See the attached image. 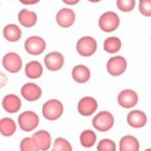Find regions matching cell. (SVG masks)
<instances>
[{
  "label": "cell",
  "mask_w": 151,
  "mask_h": 151,
  "mask_svg": "<svg viewBox=\"0 0 151 151\" xmlns=\"http://www.w3.org/2000/svg\"><path fill=\"white\" fill-rule=\"evenodd\" d=\"M75 19H76V16H75V12L71 9L64 7L60 9L57 12L56 16V21L58 23V26L62 28H69L75 23Z\"/></svg>",
  "instance_id": "cell-11"
},
{
  "label": "cell",
  "mask_w": 151,
  "mask_h": 151,
  "mask_svg": "<svg viewBox=\"0 0 151 151\" xmlns=\"http://www.w3.org/2000/svg\"><path fill=\"white\" fill-rule=\"evenodd\" d=\"M17 129L16 122L10 117H3L0 120V133L3 137H11L14 135Z\"/></svg>",
  "instance_id": "cell-21"
},
{
  "label": "cell",
  "mask_w": 151,
  "mask_h": 151,
  "mask_svg": "<svg viewBox=\"0 0 151 151\" xmlns=\"http://www.w3.org/2000/svg\"><path fill=\"white\" fill-rule=\"evenodd\" d=\"M23 5H35L40 1V0H19Z\"/></svg>",
  "instance_id": "cell-30"
},
{
  "label": "cell",
  "mask_w": 151,
  "mask_h": 151,
  "mask_svg": "<svg viewBox=\"0 0 151 151\" xmlns=\"http://www.w3.org/2000/svg\"><path fill=\"white\" fill-rule=\"evenodd\" d=\"M3 35L4 37L10 41V42H16L21 39L22 36V30L16 24H7V26L4 27V30H3Z\"/></svg>",
  "instance_id": "cell-20"
},
{
  "label": "cell",
  "mask_w": 151,
  "mask_h": 151,
  "mask_svg": "<svg viewBox=\"0 0 151 151\" xmlns=\"http://www.w3.org/2000/svg\"><path fill=\"white\" fill-rule=\"evenodd\" d=\"M62 1L64 3L65 5H70L71 6V5H76L80 0H62Z\"/></svg>",
  "instance_id": "cell-31"
},
{
  "label": "cell",
  "mask_w": 151,
  "mask_h": 151,
  "mask_svg": "<svg viewBox=\"0 0 151 151\" xmlns=\"http://www.w3.org/2000/svg\"><path fill=\"white\" fill-rule=\"evenodd\" d=\"M98 103L93 97H83L78 104V111L82 116H91L97 111Z\"/></svg>",
  "instance_id": "cell-12"
},
{
  "label": "cell",
  "mask_w": 151,
  "mask_h": 151,
  "mask_svg": "<svg viewBox=\"0 0 151 151\" xmlns=\"http://www.w3.org/2000/svg\"><path fill=\"white\" fill-rule=\"evenodd\" d=\"M19 150L21 151H40L36 143L34 142L33 137L23 138L22 142L19 143Z\"/></svg>",
  "instance_id": "cell-26"
},
{
  "label": "cell",
  "mask_w": 151,
  "mask_h": 151,
  "mask_svg": "<svg viewBox=\"0 0 151 151\" xmlns=\"http://www.w3.org/2000/svg\"><path fill=\"white\" fill-rule=\"evenodd\" d=\"M97 142V134L91 129H85L80 134V144L83 147H92Z\"/></svg>",
  "instance_id": "cell-24"
},
{
  "label": "cell",
  "mask_w": 151,
  "mask_h": 151,
  "mask_svg": "<svg viewBox=\"0 0 151 151\" xmlns=\"http://www.w3.org/2000/svg\"><path fill=\"white\" fill-rule=\"evenodd\" d=\"M44 63L50 71H57L64 65V57L59 52H50L45 56Z\"/></svg>",
  "instance_id": "cell-13"
},
{
  "label": "cell",
  "mask_w": 151,
  "mask_h": 151,
  "mask_svg": "<svg viewBox=\"0 0 151 151\" xmlns=\"http://www.w3.org/2000/svg\"><path fill=\"white\" fill-rule=\"evenodd\" d=\"M21 94L22 97L27 100V102H36L37 99H40L42 91L41 87L37 86L36 83H24L21 88Z\"/></svg>",
  "instance_id": "cell-10"
},
{
  "label": "cell",
  "mask_w": 151,
  "mask_h": 151,
  "mask_svg": "<svg viewBox=\"0 0 151 151\" xmlns=\"http://www.w3.org/2000/svg\"><path fill=\"white\" fill-rule=\"evenodd\" d=\"M71 76L75 82L78 83H86L91 79V70L88 67H86L83 64L75 65L71 70Z\"/></svg>",
  "instance_id": "cell-16"
},
{
  "label": "cell",
  "mask_w": 151,
  "mask_h": 151,
  "mask_svg": "<svg viewBox=\"0 0 151 151\" xmlns=\"http://www.w3.org/2000/svg\"><path fill=\"white\" fill-rule=\"evenodd\" d=\"M139 97L138 93H135L133 90H123L117 96V103L120 106L124 109H131L137 105Z\"/></svg>",
  "instance_id": "cell-9"
},
{
  "label": "cell",
  "mask_w": 151,
  "mask_h": 151,
  "mask_svg": "<svg viewBox=\"0 0 151 151\" xmlns=\"http://www.w3.org/2000/svg\"><path fill=\"white\" fill-rule=\"evenodd\" d=\"M18 21H19V23L22 24L23 27L32 28V27L35 26L36 22H37V16H36V14L34 11L23 9V10L19 11V14H18Z\"/></svg>",
  "instance_id": "cell-19"
},
{
  "label": "cell",
  "mask_w": 151,
  "mask_h": 151,
  "mask_svg": "<svg viewBox=\"0 0 151 151\" xmlns=\"http://www.w3.org/2000/svg\"><path fill=\"white\" fill-rule=\"evenodd\" d=\"M24 48H26V51L29 55L39 56L45 51L46 42H45V40L42 39L41 36L33 35V36H29L28 39L26 40V42H24Z\"/></svg>",
  "instance_id": "cell-6"
},
{
  "label": "cell",
  "mask_w": 151,
  "mask_h": 151,
  "mask_svg": "<svg viewBox=\"0 0 151 151\" xmlns=\"http://www.w3.org/2000/svg\"><path fill=\"white\" fill-rule=\"evenodd\" d=\"M116 6L122 12H131L135 7V0H116Z\"/></svg>",
  "instance_id": "cell-28"
},
{
  "label": "cell",
  "mask_w": 151,
  "mask_h": 151,
  "mask_svg": "<svg viewBox=\"0 0 151 151\" xmlns=\"http://www.w3.org/2000/svg\"><path fill=\"white\" fill-rule=\"evenodd\" d=\"M127 69V60L122 56L111 57L106 63V70L111 76H120Z\"/></svg>",
  "instance_id": "cell-7"
},
{
  "label": "cell",
  "mask_w": 151,
  "mask_h": 151,
  "mask_svg": "<svg viewBox=\"0 0 151 151\" xmlns=\"http://www.w3.org/2000/svg\"><path fill=\"white\" fill-rule=\"evenodd\" d=\"M63 104L58 99H50L42 105V116L48 121H56L63 115Z\"/></svg>",
  "instance_id": "cell-1"
},
{
  "label": "cell",
  "mask_w": 151,
  "mask_h": 151,
  "mask_svg": "<svg viewBox=\"0 0 151 151\" xmlns=\"http://www.w3.org/2000/svg\"><path fill=\"white\" fill-rule=\"evenodd\" d=\"M139 11L145 17H151V0H140Z\"/></svg>",
  "instance_id": "cell-29"
},
{
  "label": "cell",
  "mask_w": 151,
  "mask_h": 151,
  "mask_svg": "<svg viewBox=\"0 0 151 151\" xmlns=\"http://www.w3.org/2000/svg\"><path fill=\"white\" fill-rule=\"evenodd\" d=\"M103 46H104V51L105 52H108L110 55H115L121 50L122 42H121V40L119 39L117 36H110V37H106L105 39Z\"/></svg>",
  "instance_id": "cell-22"
},
{
  "label": "cell",
  "mask_w": 151,
  "mask_h": 151,
  "mask_svg": "<svg viewBox=\"0 0 151 151\" xmlns=\"http://www.w3.org/2000/svg\"><path fill=\"white\" fill-rule=\"evenodd\" d=\"M145 151H151V147H150V149H146Z\"/></svg>",
  "instance_id": "cell-33"
},
{
  "label": "cell",
  "mask_w": 151,
  "mask_h": 151,
  "mask_svg": "<svg viewBox=\"0 0 151 151\" xmlns=\"http://www.w3.org/2000/svg\"><path fill=\"white\" fill-rule=\"evenodd\" d=\"M24 71H26V75L29 79H33V80L34 79H39L42 75V65L40 64L39 62L32 60L26 65Z\"/></svg>",
  "instance_id": "cell-23"
},
{
  "label": "cell",
  "mask_w": 151,
  "mask_h": 151,
  "mask_svg": "<svg viewBox=\"0 0 151 151\" xmlns=\"http://www.w3.org/2000/svg\"><path fill=\"white\" fill-rule=\"evenodd\" d=\"M147 122L145 112L142 110H132L127 115V123L132 128H143Z\"/></svg>",
  "instance_id": "cell-15"
},
{
  "label": "cell",
  "mask_w": 151,
  "mask_h": 151,
  "mask_svg": "<svg viewBox=\"0 0 151 151\" xmlns=\"http://www.w3.org/2000/svg\"><path fill=\"white\" fill-rule=\"evenodd\" d=\"M40 119L34 111H24L18 116V126L23 132H32L39 126Z\"/></svg>",
  "instance_id": "cell-3"
},
{
  "label": "cell",
  "mask_w": 151,
  "mask_h": 151,
  "mask_svg": "<svg viewBox=\"0 0 151 151\" xmlns=\"http://www.w3.org/2000/svg\"><path fill=\"white\" fill-rule=\"evenodd\" d=\"M140 143L134 135H124L119 143L120 151H139Z\"/></svg>",
  "instance_id": "cell-18"
},
{
  "label": "cell",
  "mask_w": 151,
  "mask_h": 151,
  "mask_svg": "<svg viewBox=\"0 0 151 151\" xmlns=\"http://www.w3.org/2000/svg\"><path fill=\"white\" fill-rule=\"evenodd\" d=\"M99 28L105 33L115 32L120 26V17L112 11H108L99 17Z\"/></svg>",
  "instance_id": "cell-4"
},
{
  "label": "cell",
  "mask_w": 151,
  "mask_h": 151,
  "mask_svg": "<svg viewBox=\"0 0 151 151\" xmlns=\"http://www.w3.org/2000/svg\"><path fill=\"white\" fill-rule=\"evenodd\" d=\"M76 51L82 57H91L97 51V41L92 36H82L76 42Z\"/></svg>",
  "instance_id": "cell-5"
},
{
  "label": "cell",
  "mask_w": 151,
  "mask_h": 151,
  "mask_svg": "<svg viewBox=\"0 0 151 151\" xmlns=\"http://www.w3.org/2000/svg\"><path fill=\"white\" fill-rule=\"evenodd\" d=\"M97 150L98 151H116V144L114 140L105 138V139H102L98 143Z\"/></svg>",
  "instance_id": "cell-27"
},
{
  "label": "cell",
  "mask_w": 151,
  "mask_h": 151,
  "mask_svg": "<svg viewBox=\"0 0 151 151\" xmlns=\"http://www.w3.org/2000/svg\"><path fill=\"white\" fill-rule=\"evenodd\" d=\"M88 1H91V3H99L100 0H88Z\"/></svg>",
  "instance_id": "cell-32"
},
{
  "label": "cell",
  "mask_w": 151,
  "mask_h": 151,
  "mask_svg": "<svg viewBox=\"0 0 151 151\" xmlns=\"http://www.w3.org/2000/svg\"><path fill=\"white\" fill-rule=\"evenodd\" d=\"M3 67L11 74H16L22 69V58L15 52H9L3 57Z\"/></svg>",
  "instance_id": "cell-8"
},
{
  "label": "cell",
  "mask_w": 151,
  "mask_h": 151,
  "mask_svg": "<svg viewBox=\"0 0 151 151\" xmlns=\"http://www.w3.org/2000/svg\"><path fill=\"white\" fill-rule=\"evenodd\" d=\"M3 109L9 114H15L18 112L22 108V102L18 96L16 94H6L3 98Z\"/></svg>",
  "instance_id": "cell-14"
},
{
  "label": "cell",
  "mask_w": 151,
  "mask_h": 151,
  "mask_svg": "<svg viewBox=\"0 0 151 151\" xmlns=\"http://www.w3.org/2000/svg\"><path fill=\"white\" fill-rule=\"evenodd\" d=\"M114 116L109 111H100L93 117L92 124L98 132H108L114 126Z\"/></svg>",
  "instance_id": "cell-2"
},
{
  "label": "cell",
  "mask_w": 151,
  "mask_h": 151,
  "mask_svg": "<svg viewBox=\"0 0 151 151\" xmlns=\"http://www.w3.org/2000/svg\"><path fill=\"white\" fill-rule=\"evenodd\" d=\"M33 139L36 143L37 147L40 151H47L51 147V143H52V138L47 131H39L35 132L33 134Z\"/></svg>",
  "instance_id": "cell-17"
},
{
  "label": "cell",
  "mask_w": 151,
  "mask_h": 151,
  "mask_svg": "<svg viewBox=\"0 0 151 151\" xmlns=\"http://www.w3.org/2000/svg\"><path fill=\"white\" fill-rule=\"evenodd\" d=\"M51 151H73V146L70 142H68L64 138H57L53 142V146Z\"/></svg>",
  "instance_id": "cell-25"
}]
</instances>
